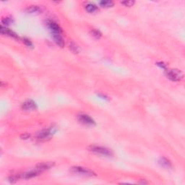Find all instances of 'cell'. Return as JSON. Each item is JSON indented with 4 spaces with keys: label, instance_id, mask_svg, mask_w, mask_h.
Segmentation results:
<instances>
[{
    "label": "cell",
    "instance_id": "17",
    "mask_svg": "<svg viewBox=\"0 0 185 185\" xmlns=\"http://www.w3.org/2000/svg\"><path fill=\"white\" fill-rule=\"evenodd\" d=\"M91 34H92V36L95 37V38H98V39H99L100 37L102 36V33H100L99 30H95V29H94V30H91Z\"/></svg>",
    "mask_w": 185,
    "mask_h": 185
},
{
    "label": "cell",
    "instance_id": "14",
    "mask_svg": "<svg viewBox=\"0 0 185 185\" xmlns=\"http://www.w3.org/2000/svg\"><path fill=\"white\" fill-rule=\"evenodd\" d=\"M85 9L89 13H92L98 10V7L95 4H92V3H87V4L85 5Z\"/></svg>",
    "mask_w": 185,
    "mask_h": 185
},
{
    "label": "cell",
    "instance_id": "18",
    "mask_svg": "<svg viewBox=\"0 0 185 185\" xmlns=\"http://www.w3.org/2000/svg\"><path fill=\"white\" fill-rule=\"evenodd\" d=\"M121 4L126 6V7H132V6H133L135 4V1H132V0H128V1H121Z\"/></svg>",
    "mask_w": 185,
    "mask_h": 185
},
{
    "label": "cell",
    "instance_id": "12",
    "mask_svg": "<svg viewBox=\"0 0 185 185\" xmlns=\"http://www.w3.org/2000/svg\"><path fill=\"white\" fill-rule=\"evenodd\" d=\"M53 165V163H39L36 165V169L39 170V171H45V170L49 169Z\"/></svg>",
    "mask_w": 185,
    "mask_h": 185
},
{
    "label": "cell",
    "instance_id": "6",
    "mask_svg": "<svg viewBox=\"0 0 185 185\" xmlns=\"http://www.w3.org/2000/svg\"><path fill=\"white\" fill-rule=\"evenodd\" d=\"M22 108L24 111H33L37 108V105L33 100H28L22 103Z\"/></svg>",
    "mask_w": 185,
    "mask_h": 185
},
{
    "label": "cell",
    "instance_id": "9",
    "mask_svg": "<svg viewBox=\"0 0 185 185\" xmlns=\"http://www.w3.org/2000/svg\"><path fill=\"white\" fill-rule=\"evenodd\" d=\"M51 34H52L53 38V40H54V41L56 42V44L59 46L61 47V48H63V47L64 46V41L63 38L61 37V34L60 33H51Z\"/></svg>",
    "mask_w": 185,
    "mask_h": 185
},
{
    "label": "cell",
    "instance_id": "16",
    "mask_svg": "<svg viewBox=\"0 0 185 185\" xmlns=\"http://www.w3.org/2000/svg\"><path fill=\"white\" fill-rule=\"evenodd\" d=\"M100 5L101 7H105V8H108V7H113L114 3L112 1H100L99 2Z\"/></svg>",
    "mask_w": 185,
    "mask_h": 185
},
{
    "label": "cell",
    "instance_id": "20",
    "mask_svg": "<svg viewBox=\"0 0 185 185\" xmlns=\"http://www.w3.org/2000/svg\"><path fill=\"white\" fill-rule=\"evenodd\" d=\"M23 43L28 47H32L33 46V43H31L30 40L27 39V38H23Z\"/></svg>",
    "mask_w": 185,
    "mask_h": 185
},
{
    "label": "cell",
    "instance_id": "3",
    "mask_svg": "<svg viewBox=\"0 0 185 185\" xmlns=\"http://www.w3.org/2000/svg\"><path fill=\"white\" fill-rule=\"evenodd\" d=\"M71 171L73 172V173H77V174L83 175V176H96L95 172L90 171V170H89V169H87V168H83V167H79V166L72 167V168H71Z\"/></svg>",
    "mask_w": 185,
    "mask_h": 185
},
{
    "label": "cell",
    "instance_id": "15",
    "mask_svg": "<svg viewBox=\"0 0 185 185\" xmlns=\"http://www.w3.org/2000/svg\"><path fill=\"white\" fill-rule=\"evenodd\" d=\"M69 48L70 49V51L74 53H78L79 51V47L76 43H74V42H70V43L69 44Z\"/></svg>",
    "mask_w": 185,
    "mask_h": 185
},
{
    "label": "cell",
    "instance_id": "4",
    "mask_svg": "<svg viewBox=\"0 0 185 185\" xmlns=\"http://www.w3.org/2000/svg\"><path fill=\"white\" fill-rule=\"evenodd\" d=\"M53 132H55V129L54 127L50 128V129H43L40 132H39L37 134V137L39 139H44L46 138H48L49 137H51V135L53 134Z\"/></svg>",
    "mask_w": 185,
    "mask_h": 185
},
{
    "label": "cell",
    "instance_id": "13",
    "mask_svg": "<svg viewBox=\"0 0 185 185\" xmlns=\"http://www.w3.org/2000/svg\"><path fill=\"white\" fill-rule=\"evenodd\" d=\"M159 164H160L161 166L164 167L165 168H169L172 167V164L168 159L165 158H161L158 161Z\"/></svg>",
    "mask_w": 185,
    "mask_h": 185
},
{
    "label": "cell",
    "instance_id": "21",
    "mask_svg": "<svg viewBox=\"0 0 185 185\" xmlns=\"http://www.w3.org/2000/svg\"><path fill=\"white\" fill-rule=\"evenodd\" d=\"M20 137L22 139H27L30 137V134L28 133H24V134H21Z\"/></svg>",
    "mask_w": 185,
    "mask_h": 185
},
{
    "label": "cell",
    "instance_id": "2",
    "mask_svg": "<svg viewBox=\"0 0 185 185\" xmlns=\"http://www.w3.org/2000/svg\"><path fill=\"white\" fill-rule=\"evenodd\" d=\"M165 74L167 78L173 82H178L183 78V73L177 69H166Z\"/></svg>",
    "mask_w": 185,
    "mask_h": 185
},
{
    "label": "cell",
    "instance_id": "7",
    "mask_svg": "<svg viewBox=\"0 0 185 185\" xmlns=\"http://www.w3.org/2000/svg\"><path fill=\"white\" fill-rule=\"evenodd\" d=\"M48 27L49 30L51 31V33H62V30L60 27V26L56 22L53 21H50L48 22Z\"/></svg>",
    "mask_w": 185,
    "mask_h": 185
},
{
    "label": "cell",
    "instance_id": "23",
    "mask_svg": "<svg viewBox=\"0 0 185 185\" xmlns=\"http://www.w3.org/2000/svg\"><path fill=\"white\" fill-rule=\"evenodd\" d=\"M139 184H141V183H142V184H147V181H139Z\"/></svg>",
    "mask_w": 185,
    "mask_h": 185
},
{
    "label": "cell",
    "instance_id": "10",
    "mask_svg": "<svg viewBox=\"0 0 185 185\" xmlns=\"http://www.w3.org/2000/svg\"><path fill=\"white\" fill-rule=\"evenodd\" d=\"M25 11L27 12V13L31 14H38L41 12V9L39 7L35 5H32L30 7H28L26 8Z\"/></svg>",
    "mask_w": 185,
    "mask_h": 185
},
{
    "label": "cell",
    "instance_id": "1",
    "mask_svg": "<svg viewBox=\"0 0 185 185\" xmlns=\"http://www.w3.org/2000/svg\"><path fill=\"white\" fill-rule=\"evenodd\" d=\"M88 150L90 151L95 152V153L100 154V155H104L106 157H112L113 155V152L111 150L106 148V147H100V146L91 145L88 147Z\"/></svg>",
    "mask_w": 185,
    "mask_h": 185
},
{
    "label": "cell",
    "instance_id": "11",
    "mask_svg": "<svg viewBox=\"0 0 185 185\" xmlns=\"http://www.w3.org/2000/svg\"><path fill=\"white\" fill-rule=\"evenodd\" d=\"M40 172L41 171H39V170H38V169H37L36 171H31L27 172V173H22V178H27V179H28V178L35 177V176H38V175L40 174Z\"/></svg>",
    "mask_w": 185,
    "mask_h": 185
},
{
    "label": "cell",
    "instance_id": "5",
    "mask_svg": "<svg viewBox=\"0 0 185 185\" xmlns=\"http://www.w3.org/2000/svg\"><path fill=\"white\" fill-rule=\"evenodd\" d=\"M78 120L82 124L86 125H95V122L91 117L86 114H79L78 116Z\"/></svg>",
    "mask_w": 185,
    "mask_h": 185
},
{
    "label": "cell",
    "instance_id": "19",
    "mask_svg": "<svg viewBox=\"0 0 185 185\" xmlns=\"http://www.w3.org/2000/svg\"><path fill=\"white\" fill-rule=\"evenodd\" d=\"M12 22V20H11L10 18H8V17H7V18H4V19H2V20H1V22H2L3 24H4V25H9V24L11 23V22Z\"/></svg>",
    "mask_w": 185,
    "mask_h": 185
},
{
    "label": "cell",
    "instance_id": "8",
    "mask_svg": "<svg viewBox=\"0 0 185 185\" xmlns=\"http://www.w3.org/2000/svg\"><path fill=\"white\" fill-rule=\"evenodd\" d=\"M1 33L2 34V35H7L8 36L15 38V39H19V36L14 33V32L9 30V29L4 27L3 26H1Z\"/></svg>",
    "mask_w": 185,
    "mask_h": 185
},
{
    "label": "cell",
    "instance_id": "22",
    "mask_svg": "<svg viewBox=\"0 0 185 185\" xmlns=\"http://www.w3.org/2000/svg\"><path fill=\"white\" fill-rule=\"evenodd\" d=\"M157 65H158L160 67L163 68V69H165V64H164V63L158 62V63H157Z\"/></svg>",
    "mask_w": 185,
    "mask_h": 185
}]
</instances>
